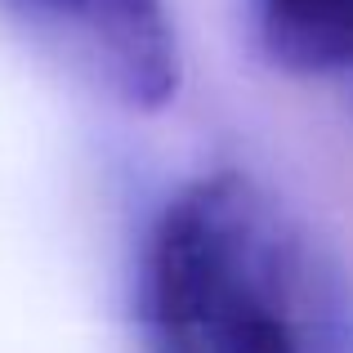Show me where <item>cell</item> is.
<instances>
[{"label":"cell","instance_id":"3957f363","mask_svg":"<svg viewBox=\"0 0 353 353\" xmlns=\"http://www.w3.org/2000/svg\"><path fill=\"white\" fill-rule=\"evenodd\" d=\"M255 32L291 77H340L353 59V0H255Z\"/></svg>","mask_w":353,"mask_h":353},{"label":"cell","instance_id":"7a4b0ae2","mask_svg":"<svg viewBox=\"0 0 353 353\" xmlns=\"http://www.w3.org/2000/svg\"><path fill=\"white\" fill-rule=\"evenodd\" d=\"M81 72L130 112H161L179 94L183 59L165 0H9Z\"/></svg>","mask_w":353,"mask_h":353},{"label":"cell","instance_id":"6da1fadb","mask_svg":"<svg viewBox=\"0 0 353 353\" xmlns=\"http://www.w3.org/2000/svg\"><path fill=\"white\" fill-rule=\"evenodd\" d=\"M148 353H331V300L300 228L246 174H201L143 250Z\"/></svg>","mask_w":353,"mask_h":353}]
</instances>
